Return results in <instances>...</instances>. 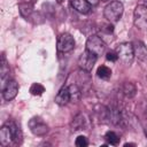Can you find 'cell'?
<instances>
[{
  "instance_id": "9c48e42d",
  "label": "cell",
  "mask_w": 147,
  "mask_h": 147,
  "mask_svg": "<svg viewBox=\"0 0 147 147\" xmlns=\"http://www.w3.org/2000/svg\"><path fill=\"white\" fill-rule=\"evenodd\" d=\"M87 125H88V124H87V118H86V116H85L84 114H82V113L77 114V115L72 118V121H71V123H70V126H71V130H72V131L86 130Z\"/></svg>"
},
{
  "instance_id": "7a4b0ae2",
  "label": "cell",
  "mask_w": 147,
  "mask_h": 147,
  "mask_svg": "<svg viewBox=\"0 0 147 147\" xmlns=\"http://www.w3.org/2000/svg\"><path fill=\"white\" fill-rule=\"evenodd\" d=\"M116 54L118 59L126 65H130L134 59V49L133 44L131 42H122L116 48Z\"/></svg>"
},
{
  "instance_id": "4316f807",
  "label": "cell",
  "mask_w": 147,
  "mask_h": 147,
  "mask_svg": "<svg viewBox=\"0 0 147 147\" xmlns=\"http://www.w3.org/2000/svg\"><path fill=\"white\" fill-rule=\"evenodd\" d=\"M142 1H144V3H145V6L147 7V0H142Z\"/></svg>"
},
{
  "instance_id": "3957f363",
  "label": "cell",
  "mask_w": 147,
  "mask_h": 147,
  "mask_svg": "<svg viewBox=\"0 0 147 147\" xmlns=\"http://www.w3.org/2000/svg\"><path fill=\"white\" fill-rule=\"evenodd\" d=\"M133 24L139 30H147V7L138 5L133 11Z\"/></svg>"
},
{
  "instance_id": "f1b7e54d",
  "label": "cell",
  "mask_w": 147,
  "mask_h": 147,
  "mask_svg": "<svg viewBox=\"0 0 147 147\" xmlns=\"http://www.w3.org/2000/svg\"><path fill=\"white\" fill-rule=\"evenodd\" d=\"M101 1H108V0H101Z\"/></svg>"
},
{
  "instance_id": "ffe728a7",
  "label": "cell",
  "mask_w": 147,
  "mask_h": 147,
  "mask_svg": "<svg viewBox=\"0 0 147 147\" xmlns=\"http://www.w3.org/2000/svg\"><path fill=\"white\" fill-rule=\"evenodd\" d=\"M69 91H70V96H71V100L74 101H78L80 99V95H82V92L79 90V87L76 85V84H72L69 86Z\"/></svg>"
},
{
  "instance_id": "e0dca14e",
  "label": "cell",
  "mask_w": 147,
  "mask_h": 147,
  "mask_svg": "<svg viewBox=\"0 0 147 147\" xmlns=\"http://www.w3.org/2000/svg\"><path fill=\"white\" fill-rule=\"evenodd\" d=\"M20 13L23 17H25L26 20L30 18L33 14V8H32V5L29 3V2H23V3H20Z\"/></svg>"
},
{
  "instance_id": "6da1fadb",
  "label": "cell",
  "mask_w": 147,
  "mask_h": 147,
  "mask_svg": "<svg viewBox=\"0 0 147 147\" xmlns=\"http://www.w3.org/2000/svg\"><path fill=\"white\" fill-rule=\"evenodd\" d=\"M123 11H124V6L121 1H111L105 7L103 15L107 18V21H109L110 23H116L122 17Z\"/></svg>"
},
{
  "instance_id": "603a6c76",
  "label": "cell",
  "mask_w": 147,
  "mask_h": 147,
  "mask_svg": "<svg viewBox=\"0 0 147 147\" xmlns=\"http://www.w3.org/2000/svg\"><path fill=\"white\" fill-rule=\"evenodd\" d=\"M106 59L108 60V61H111V62H115V61H117V59H118V56H117V54H116V52H107V54H106Z\"/></svg>"
},
{
  "instance_id": "4fadbf2b",
  "label": "cell",
  "mask_w": 147,
  "mask_h": 147,
  "mask_svg": "<svg viewBox=\"0 0 147 147\" xmlns=\"http://www.w3.org/2000/svg\"><path fill=\"white\" fill-rule=\"evenodd\" d=\"M134 56H137L140 61H147V46L142 41H136L133 44Z\"/></svg>"
},
{
  "instance_id": "5bb4252c",
  "label": "cell",
  "mask_w": 147,
  "mask_h": 147,
  "mask_svg": "<svg viewBox=\"0 0 147 147\" xmlns=\"http://www.w3.org/2000/svg\"><path fill=\"white\" fill-rule=\"evenodd\" d=\"M9 127H10V131H11V136H13V141L16 144V145H20L23 140V134H22V131L21 129L14 123V122H7Z\"/></svg>"
},
{
  "instance_id": "5b68a950",
  "label": "cell",
  "mask_w": 147,
  "mask_h": 147,
  "mask_svg": "<svg viewBox=\"0 0 147 147\" xmlns=\"http://www.w3.org/2000/svg\"><path fill=\"white\" fill-rule=\"evenodd\" d=\"M86 49L94 53L96 56H100L105 53L106 49V44L103 42V40L95 34H92L88 37L87 41H86Z\"/></svg>"
},
{
  "instance_id": "30bf717a",
  "label": "cell",
  "mask_w": 147,
  "mask_h": 147,
  "mask_svg": "<svg viewBox=\"0 0 147 147\" xmlns=\"http://www.w3.org/2000/svg\"><path fill=\"white\" fill-rule=\"evenodd\" d=\"M70 5L76 11H78L80 14H84V15L88 14L92 9L91 3L87 0H70Z\"/></svg>"
},
{
  "instance_id": "484cf974",
  "label": "cell",
  "mask_w": 147,
  "mask_h": 147,
  "mask_svg": "<svg viewBox=\"0 0 147 147\" xmlns=\"http://www.w3.org/2000/svg\"><path fill=\"white\" fill-rule=\"evenodd\" d=\"M64 1H65V0H56V2H57V3H60V5H61V3H63Z\"/></svg>"
},
{
  "instance_id": "7c38bea8",
  "label": "cell",
  "mask_w": 147,
  "mask_h": 147,
  "mask_svg": "<svg viewBox=\"0 0 147 147\" xmlns=\"http://www.w3.org/2000/svg\"><path fill=\"white\" fill-rule=\"evenodd\" d=\"M10 141H13V136L8 123H6L0 129V144L2 146H8Z\"/></svg>"
},
{
  "instance_id": "52a82bcc",
  "label": "cell",
  "mask_w": 147,
  "mask_h": 147,
  "mask_svg": "<svg viewBox=\"0 0 147 147\" xmlns=\"http://www.w3.org/2000/svg\"><path fill=\"white\" fill-rule=\"evenodd\" d=\"M29 127H30L31 132L34 136H38V137H42V136H45L48 132L47 124L40 117H37V116L36 117H32L29 121Z\"/></svg>"
},
{
  "instance_id": "2e32d148",
  "label": "cell",
  "mask_w": 147,
  "mask_h": 147,
  "mask_svg": "<svg viewBox=\"0 0 147 147\" xmlns=\"http://www.w3.org/2000/svg\"><path fill=\"white\" fill-rule=\"evenodd\" d=\"M122 92H123V94H124L126 98L131 99V98H133V96L136 95L137 88H136L134 84H132V83H130V82H125V83L122 85Z\"/></svg>"
},
{
  "instance_id": "9a60e30c",
  "label": "cell",
  "mask_w": 147,
  "mask_h": 147,
  "mask_svg": "<svg viewBox=\"0 0 147 147\" xmlns=\"http://www.w3.org/2000/svg\"><path fill=\"white\" fill-rule=\"evenodd\" d=\"M7 77H9V64L7 63L5 54H2V56H1V67H0V78H1V82H2V87L7 83L6 82Z\"/></svg>"
},
{
  "instance_id": "83f0119b",
  "label": "cell",
  "mask_w": 147,
  "mask_h": 147,
  "mask_svg": "<svg viewBox=\"0 0 147 147\" xmlns=\"http://www.w3.org/2000/svg\"><path fill=\"white\" fill-rule=\"evenodd\" d=\"M145 115H146V118H147V108H146V111H145Z\"/></svg>"
},
{
  "instance_id": "d4e9b609",
  "label": "cell",
  "mask_w": 147,
  "mask_h": 147,
  "mask_svg": "<svg viewBox=\"0 0 147 147\" xmlns=\"http://www.w3.org/2000/svg\"><path fill=\"white\" fill-rule=\"evenodd\" d=\"M144 132H145V136L147 137V126H145V127H144Z\"/></svg>"
},
{
  "instance_id": "8fae6325",
  "label": "cell",
  "mask_w": 147,
  "mask_h": 147,
  "mask_svg": "<svg viewBox=\"0 0 147 147\" xmlns=\"http://www.w3.org/2000/svg\"><path fill=\"white\" fill-rule=\"evenodd\" d=\"M70 100H71V96H70L69 86H63V87H61L60 91L57 92L56 96H55V102H56L59 106H64V105H67Z\"/></svg>"
},
{
  "instance_id": "cb8c5ba5",
  "label": "cell",
  "mask_w": 147,
  "mask_h": 147,
  "mask_svg": "<svg viewBox=\"0 0 147 147\" xmlns=\"http://www.w3.org/2000/svg\"><path fill=\"white\" fill-rule=\"evenodd\" d=\"M124 146H125V147H129V146H136V144H129V142H126Z\"/></svg>"
},
{
  "instance_id": "8992f818",
  "label": "cell",
  "mask_w": 147,
  "mask_h": 147,
  "mask_svg": "<svg viewBox=\"0 0 147 147\" xmlns=\"http://www.w3.org/2000/svg\"><path fill=\"white\" fill-rule=\"evenodd\" d=\"M56 48L60 53H69L75 48V39L70 33H62L57 38Z\"/></svg>"
},
{
  "instance_id": "44dd1931",
  "label": "cell",
  "mask_w": 147,
  "mask_h": 147,
  "mask_svg": "<svg viewBox=\"0 0 147 147\" xmlns=\"http://www.w3.org/2000/svg\"><path fill=\"white\" fill-rule=\"evenodd\" d=\"M44 92H45V87L39 83H34L30 87V93L32 95H41Z\"/></svg>"
},
{
  "instance_id": "277c9868",
  "label": "cell",
  "mask_w": 147,
  "mask_h": 147,
  "mask_svg": "<svg viewBox=\"0 0 147 147\" xmlns=\"http://www.w3.org/2000/svg\"><path fill=\"white\" fill-rule=\"evenodd\" d=\"M96 60H98V56H96L94 53H92V52L85 49V51L80 54V56H79V59H78V65H79V68H80L83 71L90 72V71L93 69V67H94Z\"/></svg>"
},
{
  "instance_id": "d6986e66",
  "label": "cell",
  "mask_w": 147,
  "mask_h": 147,
  "mask_svg": "<svg viewBox=\"0 0 147 147\" xmlns=\"http://www.w3.org/2000/svg\"><path fill=\"white\" fill-rule=\"evenodd\" d=\"M105 139L109 145H118L119 142V137L114 132V131H108L105 134Z\"/></svg>"
},
{
  "instance_id": "ba28073f",
  "label": "cell",
  "mask_w": 147,
  "mask_h": 147,
  "mask_svg": "<svg viewBox=\"0 0 147 147\" xmlns=\"http://www.w3.org/2000/svg\"><path fill=\"white\" fill-rule=\"evenodd\" d=\"M18 92V84L15 80H7L5 86L2 87V96L6 101L13 100Z\"/></svg>"
},
{
  "instance_id": "ac0fdd59",
  "label": "cell",
  "mask_w": 147,
  "mask_h": 147,
  "mask_svg": "<svg viewBox=\"0 0 147 147\" xmlns=\"http://www.w3.org/2000/svg\"><path fill=\"white\" fill-rule=\"evenodd\" d=\"M96 75L101 79H109L111 76V70L106 65H100L96 70Z\"/></svg>"
},
{
  "instance_id": "7402d4cb",
  "label": "cell",
  "mask_w": 147,
  "mask_h": 147,
  "mask_svg": "<svg viewBox=\"0 0 147 147\" xmlns=\"http://www.w3.org/2000/svg\"><path fill=\"white\" fill-rule=\"evenodd\" d=\"M76 146L77 147H86L88 145V141H87V138L84 137V136H78L76 138V141H75Z\"/></svg>"
}]
</instances>
